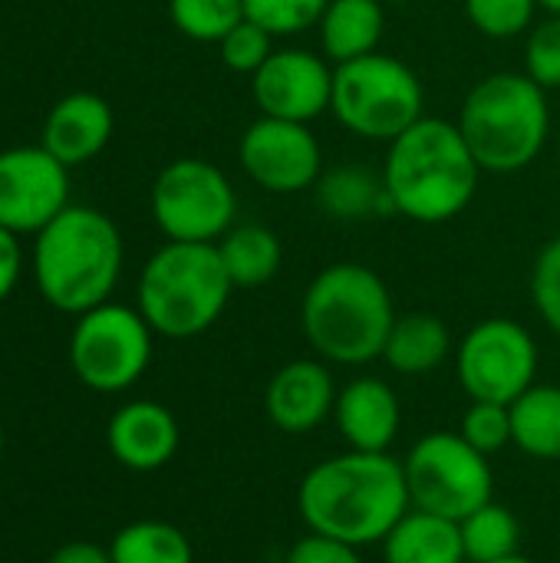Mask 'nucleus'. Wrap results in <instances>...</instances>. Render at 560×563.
Returning <instances> with one entry per match:
<instances>
[{"mask_svg": "<svg viewBox=\"0 0 560 563\" xmlns=\"http://www.w3.org/2000/svg\"><path fill=\"white\" fill-rule=\"evenodd\" d=\"M413 508L403 462L389 452H343L314 465L297 488V511L314 534L350 548L383 544Z\"/></svg>", "mask_w": 560, "mask_h": 563, "instance_id": "obj_1", "label": "nucleus"}, {"mask_svg": "<svg viewBox=\"0 0 560 563\" xmlns=\"http://www.w3.org/2000/svg\"><path fill=\"white\" fill-rule=\"evenodd\" d=\"M380 175L396 214L416 224H446L472 205L482 168L459 122L422 115L389 142Z\"/></svg>", "mask_w": 560, "mask_h": 563, "instance_id": "obj_2", "label": "nucleus"}, {"mask_svg": "<svg viewBox=\"0 0 560 563\" xmlns=\"http://www.w3.org/2000/svg\"><path fill=\"white\" fill-rule=\"evenodd\" d=\"M393 294L363 264H330L304 290L300 323L314 353L340 366H366L383 356L396 323Z\"/></svg>", "mask_w": 560, "mask_h": 563, "instance_id": "obj_3", "label": "nucleus"}, {"mask_svg": "<svg viewBox=\"0 0 560 563\" xmlns=\"http://www.w3.org/2000/svg\"><path fill=\"white\" fill-rule=\"evenodd\" d=\"M40 294L63 313H86L109 300L122 271V238L96 208H63L36 238Z\"/></svg>", "mask_w": 560, "mask_h": 563, "instance_id": "obj_4", "label": "nucleus"}, {"mask_svg": "<svg viewBox=\"0 0 560 563\" xmlns=\"http://www.w3.org/2000/svg\"><path fill=\"white\" fill-rule=\"evenodd\" d=\"M459 129L482 172L515 175L528 168L548 142V89L528 73H492L469 89Z\"/></svg>", "mask_w": 560, "mask_h": 563, "instance_id": "obj_5", "label": "nucleus"}, {"mask_svg": "<svg viewBox=\"0 0 560 563\" xmlns=\"http://www.w3.org/2000/svg\"><path fill=\"white\" fill-rule=\"evenodd\" d=\"M231 277L218 244L168 241L139 277V313L168 340H191L218 323L231 300Z\"/></svg>", "mask_w": 560, "mask_h": 563, "instance_id": "obj_6", "label": "nucleus"}, {"mask_svg": "<svg viewBox=\"0 0 560 563\" xmlns=\"http://www.w3.org/2000/svg\"><path fill=\"white\" fill-rule=\"evenodd\" d=\"M422 82L396 56L370 53L333 69L330 112L337 122L370 142H393L422 119Z\"/></svg>", "mask_w": 560, "mask_h": 563, "instance_id": "obj_7", "label": "nucleus"}, {"mask_svg": "<svg viewBox=\"0 0 560 563\" xmlns=\"http://www.w3.org/2000/svg\"><path fill=\"white\" fill-rule=\"evenodd\" d=\"M409 501L419 511L462 521L492 501L495 475L488 455L472 449L459 432H429L403 459Z\"/></svg>", "mask_w": 560, "mask_h": 563, "instance_id": "obj_8", "label": "nucleus"}, {"mask_svg": "<svg viewBox=\"0 0 560 563\" xmlns=\"http://www.w3.org/2000/svg\"><path fill=\"white\" fill-rule=\"evenodd\" d=\"M234 185L205 158H175L155 178L152 214L168 241L215 244L234 228Z\"/></svg>", "mask_w": 560, "mask_h": 563, "instance_id": "obj_9", "label": "nucleus"}, {"mask_svg": "<svg viewBox=\"0 0 560 563\" xmlns=\"http://www.w3.org/2000/svg\"><path fill=\"white\" fill-rule=\"evenodd\" d=\"M152 327L122 303H99L79 313L69 340V363L83 386L96 393H122L142 379L152 360Z\"/></svg>", "mask_w": 560, "mask_h": 563, "instance_id": "obj_10", "label": "nucleus"}, {"mask_svg": "<svg viewBox=\"0 0 560 563\" xmlns=\"http://www.w3.org/2000/svg\"><path fill=\"white\" fill-rule=\"evenodd\" d=\"M455 369L472 402L512 406L535 386L538 343L518 320L488 317L462 336L455 350Z\"/></svg>", "mask_w": 560, "mask_h": 563, "instance_id": "obj_11", "label": "nucleus"}, {"mask_svg": "<svg viewBox=\"0 0 560 563\" xmlns=\"http://www.w3.org/2000/svg\"><path fill=\"white\" fill-rule=\"evenodd\" d=\"M238 155L248 178L271 195L307 191L323 175V152L307 122L261 115L241 135Z\"/></svg>", "mask_w": 560, "mask_h": 563, "instance_id": "obj_12", "label": "nucleus"}, {"mask_svg": "<svg viewBox=\"0 0 560 563\" xmlns=\"http://www.w3.org/2000/svg\"><path fill=\"white\" fill-rule=\"evenodd\" d=\"M69 201L66 165L43 145L0 152V228L13 234L43 231Z\"/></svg>", "mask_w": 560, "mask_h": 563, "instance_id": "obj_13", "label": "nucleus"}, {"mask_svg": "<svg viewBox=\"0 0 560 563\" xmlns=\"http://www.w3.org/2000/svg\"><path fill=\"white\" fill-rule=\"evenodd\" d=\"M251 92L261 115L310 122L330 109L333 69L310 49H274L251 76Z\"/></svg>", "mask_w": 560, "mask_h": 563, "instance_id": "obj_14", "label": "nucleus"}, {"mask_svg": "<svg viewBox=\"0 0 560 563\" xmlns=\"http://www.w3.org/2000/svg\"><path fill=\"white\" fill-rule=\"evenodd\" d=\"M337 393L340 389L320 360H290L271 376L264 409L281 432L307 435L333 416Z\"/></svg>", "mask_w": 560, "mask_h": 563, "instance_id": "obj_15", "label": "nucleus"}, {"mask_svg": "<svg viewBox=\"0 0 560 563\" xmlns=\"http://www.w3.org/2000/svg\"><path fill=\"white\" fill-rule=\"evenodd\" d=\"M333 422L343 442L356 452H389L403 426L396 389L376 376H356L337 393Z\"/></svg>", "mask_w": 560, "mask_h": 563, "instance_id": "obj_16", "label": "nucleus"}, {"mask_svg": "<svg viewBox=\"0 0 560 563\" xmlns=\"http://www.w3.org/2000/svg\"><path fill=\"white\" fill-rule=\"evenodd\" d=\"M106 439L119 465L132 472H158L178 452V422L162 402L135 399L109 419Z\"/></svg>", "mask_w": 560, "mask_h": 563, "instance_id": "obj_17", "label": "nucleus"}, {"mask_svg": "<svg viewBox=\"0 0 560 563\" xmlns=\"http://www.w3.org/2000/svg\"><path fill=\"white\" fill-rule=\"evenodd\" d=\"M112 135V109L106 99L92 92H73L63 102L53 106L46 129H43V148L59 158L66 168L83 165L96 158Z\"/></svg>", "mask_w": 560, "mask_h": 563, "instance_id": "obj_18", "label": "nucleus"}, {"mask_svg": "<svg viewBox=\"0 0 560 563\" xmlns=\"http://www.w3.org/2000/svg\"><path fill=\"white\" fill-rule=\"evenodd\" d=\"M452 353V333L442 317L436 313H403L396 317L383 356L386 366L399 376H426L439 369Z\"/></svg>", "mask_w": 560, "mask_h": 563, "instance_id": "obj_19", "label": "nucleus"}, {"mask_svg": "<svg viewBox=\"0 0 560 563\" xmlns=\"http://www.w3.org/2000/svg\"><path fill=\"white\" fill-rule=\"evenodd\" d=\"M386 563H465L459 521L409 508L383 541Z\"/></svg>", "mask_w": 560, "mask_h": 563, "instance_id": "obj_20", "label": "nucleus"}, {"mask_svg": "<svg viewBox=\"0 0 560 563\" xmlns=\"http://www.w3.org/2000/svg\"><path fill=\"white\" fill-rule=\"evenodd\" d=\"M317 26L327 59L340 66L376 53L386 30V10L383 0H330Z\"/></svg>", "mask_w": 560, "mask_h": 563, "instance_id": "obj_21", "label": "nucleus"}, {"mask_svg": "<svg viewBox=\"0 0 560 563\" xmlns=\"http://www.w3.org/2000/svg\"><path fill=\"white\" fill-rule=\"evenodd\" d=\"M317 201L320 208L337 221H366V218H386L396 214L389 191L383 185V175L363 168V165H340L320 175Z\"/></svg>", "mask_w": 560, "mask_h": 563, "instance_id": "obj_22", "label": "nucleus"}, {"mask_svg": "<svg viewBox=\"0 0 560 563\" xmlns=\"http://www.w3.org/2000/svg\"><path fill=\"white\" fill-rule=\"evenodd\" d=\"M512 445L538 462L560 459V386H531L512 406Z\"/></svg>", "mask_w": 560, "mask_h": 563, "instance_id": "obj_23", "label": "nucleus"}, {"mask_svg": "<svg viewBox=\"0 0 560 563\" xmlns=\"http://www.w3.org/2000/svg\"><path fill=\"white\" fill-rule=\"evenodd\" d=\"M218 254L224 261L231 284L241 290L274 280L281 271V261H284V247L277 241V234L264 224H234L218 241Z\"/></svg>", "mask_w": 560, "mask_h": 563, "instance_id": "obj_24", "label": "nucleus"}, {"mask_svg": "<svg viewBox=\"0 0 560 563\" xmlns=\"http://www.w3.org/2000/svg\"><path fill=\"white\" fill-rule=\"evenodd\" d=\"M109 554L112 563H195L188 534L165 521L125 525L112 538Z\"/></svg>", "mask_w": 560, "mask_h": 563, "instance_id": "obj_25", "label": "nucleus"}, {"mask_svg": "<svg viewBox=\"0 0 560 563\" xmlns=\"http://www.w3.org/2000/svg\"><path fill=\"white\" fill-rule=\"evenodd\" d=\"M459 531H462L465 561L472 563L505 561L518 554V544H521V525L515 511L498 505L495 498L482 505L479 511H472L469 518H462Z\"/></svg>", "mask_w": 560, "mask_h": 563, "instance_id": "obj_26", "label": "nucleus"}, {"mask_svg": "<svg viewBox=\"0 0 560 563\" xmlns=\"http://www.w3.org/2000/svg\"><path fill=\"white\" fill-rule=\"evenodd\" d=\"M168 13L185 36L221 43L244 20V0H172Z\"/></svg>", "mask_w": 560, "mask_h": 563, "instance_id": "obj_27", "label": "nucleus"}, {"mask_svg": "<svg viewBox=\"0 0 560 563\" xmlns=\"http://www.w3.org/2000/svg\"><path fill=\"white\" fill-rule=\"evenodd\" d=\"M330 0H244V16L264 26L271 36L307 33L320 23Z\"/></svg>", "mask_w": 560, "mask_h": 563, "instance_id": "obj_28", "label": "nucleus"}, {"mask_svg": "<svg viewBox=\"0 0 560 563\" xmlns=\"http://www.w3.org/2000/svg\"><path fill=\"white\" fill-rule=\"evenodd\" d=\"M538 0H465L469 23L492 36V40H512L531 30Z\"/></svg>", "mask_w": 560, "mask_h": 563, "instance_id": "obj_29", "label": "nucleus"}, {"mask_svg": "<svg viewBox=\"0 0 560 563\" xmlns=\"http://www.w3.org/2000/svg\"><path fill=\"white\" fill-rule=\"evenodd\" d=\"M459 435L482 455H495L512 445V412L502 402H472L462 416Z\"/></svg>", "mask_w": 560, "mask_h": 563, "instance_id": "obj_30", "label": "nucleus"}, {"mask_svg": "<svg viewBox=\"0 0 560 563\" xmlns=\"http://www.w3.org/2000/svg\"><path fill=\"white\" fill-rule=\"evenodd\" d=\"M525 73L541 89H560V16L531 26L525 43Z\"/></svg>", "mask_w": 560, "mask_h": 563, "instance_id": "obj_31", "label": "nucleus"}, {"mask_svg": "<svg viewBox=\"0 0 560 563\" xmlns=\"http://www.w3.org/2000/svg\"><path fill=\"white\" fill-rule=\"evenodd\" d=\"M271 43H274V36H271L264 26H257L254 20L244 16V20L221 40V59H224L228 69L254 76V73L267 63V56L274 53Z\"/></svg>", "mask_w": 560, "mask_h": 563, "instance_id": "obj_32", "label": "nucleus"}, {"mask_svg": "<svg viewBox=\"0 0 560 563\" xmlns=\"http://www.w3.org/2000/svg\"><path fill=\"white\" fill-rule=\"evenodd\" d=\"M531 300L541 320L548 323V330L560 336V238L545 244V251L531 267Z\"/></svg>", "mask_w": 560, "mask_h": 563, "instance_id": "obj_33", "label": "nucleus"}, {"mask_svg": "<svg viewBox=\"0 0 560 563\" xmlns=\"http://www.w3.org/2000/svg\"><path fill=\"white\" fill-rule=\"evenodd\" d=\"M284 563H363V558H360V548H350L343 541L310 531L287 551Z\"/></svg>", "mask_w": 560, "mask_h": 563, "instance_id": "obj_34", "label": "nucleus"}, {"mask_svg": "<svg viewBox=\"0 0 560 563\" xmlns=\"http://www.w3.org/2000/svg\"><path fill=\"white\" fill-rule=\"evenodd\" d=\"M20 277V244L17 234L0 228V300L10 297V290L17 287Z\"/></svg>", "mask_w": 560, "mask_h": 563, "instance_id": "obj_35", "label": "nucleus"}, {"mask_svg": "<svg viewBox=\"0 0 560 563\" xmlns=\"http://www.w3.org/2000/svg\"><path fill=\"white\" fill-rule=\"evenodd\" d=\"M50 563H112V554L99 544H89V541H69V544L53 551Z\"/></svg>", "mask_w": 560, "mask_h": 563, "instance_id": "obj_36", "label": "nucleus"}, {"mask_svg": "<svg viewBox=\"0 0 560 563\" xmlns=\"http://www.w3.org/2000/svg\"><path fill=\"white\" fill-rule=\"evenodd\" d=\"M538 7H545L551 16H560V0H538Z\"/></svg>", "mask_w": 560, "mask_h": 563, "instance_id": "obj_37", "label": "nucleus"}, {"mask_svg": "<svg viewBox=\"0 0 560 563\" xmlns=\"http://www.w3.org/2000/svg\"><path fill=\"white\" fill-rule=\"evenodd\" d=\"M495 563H538V561H531V558H521V554H512V558H505V561H495Z\"/></svg>", "mask_w": 560, "mask_h": 563, "instance_id": "obj_38", "label": "nucleus"}, {"mask_svg": "<svg viewBox=\"0 0 560 563\" xmlns=\"http://www.w3.org/2000/svg\"><path fill=\"white\" fill-rule=\"evenodd\" d=\"M383 3H399V7H403V3H409V0H383Z\"/></svg>", "mask_w": 560, "mask_h": 563, "instance_id": "obj_39", "label": "nucleus"}, {"mask_svg": "<svg viewBox=\"0 0 560 563\" xmlns=\"http://www.w3.org/2000/svg\"><path fill=\"white\" fill-rule=\"evenodd\" d=\"M0 455H3V429H0Z\"/></svg>", "mask_w": 560, "mask_h": 563, "instance_id": "obj_40", "label": "nucleus"}, {"mask_svg": "<svg viewBox=\"0 0 560 563\" xmlns=\"http://www.w3.org/2000/svg\"><path fill=\"white\" fill-rule=\"evenodd\" d=\"M558 155H560V135H558Z\"/></svg>", "mask_w": 560, "mask_h": 563, "instance_id": "obj_41", "label": "nucleus"}]
</instances>
